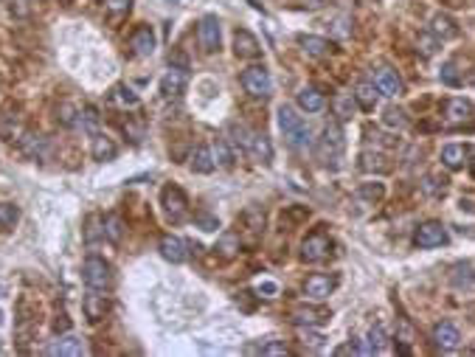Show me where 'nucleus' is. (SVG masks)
I'll list each match as a JSON object with an SVG mask.
<instances>
[{
	"label": "nucleus",
	"mask_w": 475,
	"mask_h": 357,
	"mask_svg": "<svg viewBox=\"0 0 475 357\" xmlns=\"http://www.w3.org/2000/svg\"><path fill=\"white\" fill-rule=\"evenodd\" d=\"M340 155H343V130H340V124H326L318 138V158L324 163H329V160L335 163Z\"/></svg>",
	"instance_id": "obj_3"
},
{
	"label": "nucleus",
	"mask_w": 475,
	"mask_h": 357,
	"mask_svg": "<svg viewBox=\"0 0 475 357\" xmlns=\"http://www.w3.org/2000/svg\"><path fill=\"white\" fill-rule=\"evenodd\" d=\"M324 104H326V99H324V93L318 88H301L298 90V107L301 110L318 113V110H324Z\"/></svg>",
	"instance_id": "obj_25"
},
{
	"label": "nucleus",
	"mask_w": 475,
	"mask_h": 357,
	"mask_svg": "<svg viewBox=\"0 0 475 357\" xmlns=\"http://www.w3.org/2000/svg\"><path fill=\"white\" fill-rule=\"evenodd\" d=\"M433 343H436V349H441V351H453V349H458V343H461V332H458V326H455V323H450V321L436 323V329H433Z\"/></svg>",
	"instance_id": "obj_11"
},
{
	"label": "nucleus",
	"mask_w": 475,
	"mask_h": 357,
	"mask_svg": "<svg viewBox=\"0 0 475 357\" xmlns=\"http://www.w3.org/2000/svg\"><path fill=\"white\" fill-rule=\"evenodd\" d=\"M335 287H338V281H335L332 276H324V273H315V276H310V279L304 281V293H307L310 298H315V301L329 298Z\"/></svg>",
	"instance_id": "obj_13"
},
{
	"label": "nucleus",
	"mask_w": 475,
	"mask_h": 357,
	"mask_svg": "<svg viewBox=\"0 0 475 357\" xmlns=\"http://www.w3.org/2000/svg\"><path fill=\"white\" fill-rule=\"evenodd\" d=\"M329 248H332V242H329V237L326 234H310L304 242H301V259L304 262H321V259H326L329 256Z\"/></svg>",
	"instance_id": "obj_7"
},
{
	"label": "nucleus",
	"mask_w": 475,
	"mask_h": 357,
	"mask_svg": "<svg viewBox=\"0 0 475 357\" xmlns=\"http://www.w3.org/2000/svg\"><path fill=\"white\" fill-rule=\"evenodd\" d=\"M444 118L450 124H464L472 118V104L467 99H447L444 102Z\"/></svg>",
	"instance_id": "obj_17"
},
{
	"label": "nucleus",
	"mask_w": 475,
	"mask_h": 357,
	"mask_svg": "<svg viewBox=\"0 0 475 357\" xmlns=\"http://www.w3.org/2000/svg\"><path fill=\"white\" fill-rule=\"evenodd\" d=\"M458 209L467 211V214H475V197H461V200H458Z\"/></svg>",
	"instance_id": "obj_55"
},
{
	"label": "nucleus",
	"mask_w": 475,
	"mask_h": 357,
	"mask_svg": "<svg viewBox=\"0 0 475 357\" xmlns=\"http://www.w3.org/2000/svg\"><path fill=\"white\" fill-rule=\"evenodd\" d=\"M332 110H335V115H338L340 121H346V118H352V115H354V110H357V102H354V96L338 93V96L332 99Z\"/></svg>",
	"instance_id": "obj_33"
},
{
	"label": "nucleus",
	"mask_w": 475,
	"mask_h": 357,
	"mask_svg": "<svg viewBox=\"0 0 475 357\" xmlns=\"http://www.w3.org/2000/svg\"><path fill=\"white\" fill-rule=\"evenodd\" d=\"M279 127H282V135L287 138V144L293 149H310V144H312L310 127L293 107H287V104L279 107Z\"/></svg>",
	"instance_id": "obj_1"
},
{
	"label": "nucleus",
	"mask_w": 475,
	"mask_h": 357,
	"mask_svg": "<svg viewBox=\"0 0 475 357\" xmlns=\"http://www.w3.org/2000/svg\"><path fill=\"white\" fill-rule=\"evenodd\" d=\"M248 152H254V158H259L262 163H270L273 160V146H270V138L265 135V132H256L254 138H251V149Z\"/></svg>",
	"instance_id": "obj_30"
},
{
	"label": "nucleus",
	"mask_w": 475,
	"mask_h": 357,
	"mask_svg": "<svg viewBox=\"0 0 475 357\" xmlns=\"http://www.w3.org/2000/svg\"><path fill=\"white\" fill-rule=\"evenodd\" d=\"M18 144H20V152H23L26 158H32V160H43L46 152H48V141H46V135H40V132H23Z\"/></svg>",
	"instance_id": "obj_14"
},
{
	"label": "nucleus",
	"mask_w": 475,
	"mask_h": 357,
	"mask_svg": "<svg viewBox=\"0 0 475 357\" xmlns=\"http://www.w3.org/2000/svg\"><path fill=\"white\" fill-rule=\"evenodd\" d=\"M363 200H371V203H377V200H383V195H385V189H383V183H366V186H360V192H357Z\"/></svg>",
	"instance_id": "obj_46"
},
{
	"label": "nucleus",
	"mask_w": 475,
	"mask_h": 357,
	"mask_svg": "<svg viewBox=\"0 0 475 357\" xmlns=\"http://www.w3.org/2000/svg\"><path fill=\"white\" fill-rule=\"evenodd\" d=\"M413 242H416L419 248H441V245L447 242V231H444L441 223L430 220V223H422V225L416 228Z\"/></svg>",
	"instance_id": "obj_6"
},
{
	"label": "nucleus",
	"mask_w": 475,
	"mask_h": 357,
	"mask_svg": "<svg viewBox=\"0 0 475 357\" xmlns=\"http://www.w3.org/2000/svg\"><path fill=\"white\" fill-rule=\"evenodd\" d=\"M228 132H230V141L233 146H240V149H251V132L242 127V124H228Z\"/></svg>",
	"instance_id": "obj_38"
},
{
	"label": "nucleus",
	"mask_w": 475,
	"mask_h": 357,
	"mask_svg": "<svg viewBox=\"0 0 475 357\" xmlns=\"http://www.w3.org/2000/svg\"><path fill=\"white\" fill-rule=\"evenodd\" d=\"M160 256H163L166 262H172V265H180V262L186 259V242L166 234V237L160 239Z\"/></svg>",
	"instance_id": "obj_22"
},
{
	"label": "nucleus",
	"mask_w": 475,
	"mask_h": 357,
	"mask_svg": "<svg viewBox=\"0 0 475 357\" xmlns=\"http://www.w3.org/2000/svg\"><path fill=\"white\" fill-rule=\"evenodd\" d=\"M57 121H60L62 127H76V124H79V110L65 102V104L57 110Z\"/></svg>",
	"instance_id": "obj_40"
},
{
	"label": "nucleus",
	"mask_w": 475,
	"mask_h": 357,
	"mask_svg": "<svg viewBox=\"0 0 475 357\" xmlns=\"http://www.w3.org/2000/svg\"><path fill=\"white\" fill-rule=\"evenodd\" d=\"M166 4H177V0H166Z\"/></svg>",
	"instance_id": "obj_58"
},
{
	"label": "nucleus",
	"mask_w": 475,
	"mask_h": 357,
	"mask_svg": "<svg viewBox=\"0 0 475 357\" xmlns=\"http://www.w3.org/2000/svg\"><path fill=\"white\" fill-rule=\"evenodd\" d=\"M54 329H57V332H68V329H71V321H68V315H57V321H54Z\"/></svg>",
	"instance_id": "obj_56"
},
{
	"label": "nucleus",
	"mask_w": 475,
	"mask_h": 357,
	"mask_svg": "<svg viewBox=\"0 0 475 357\" xmlns=\"http://www.w3.org/2000/svg\"><path fill=\"white\" fill-rule=\"evenodd\" d=\"M469 169H472V177H475V160H472V166H469Z\"/></svg>",
	"instance_id": "obj_57"
},
{
	"label": "nucleus",
	"mask_w": 475,
	"mask_h": 357,
	"mask_svg": "<svg viewBox=\"0 0 475 357\" xmlns=\"http://www.w3.org/2000/svg\"><path fill=\"white\" fill-rule=\"evenodd\" d=\"M233 54L242 59H256L262 54V46L248 29H236L233 31Z\"/></svg>",
	"instance_id": "obj_9"
},
{
	"label": "nucleus",
	"mask_w": 475,
	"mask_h": 357,
	"mask_svg": "<svg viewBox=\"0 0 475 357\" xmlns=\"http://www.w3.org/2000/svg\"><path fill=\"white\" fill-rule=\"evenodd\" d=\"M102 234H104V239H107V242L118 245V242H121V237H124V220H121L118 214H107V217L102 220Z\"/></svg>",
	"instance_id": "obj_28"
},
{
	"label": "nucleus",
	"mask_w": 475,
	"mask_h": 357,
	"mask_svg": "<svg viewBox=\"0 0 475 357\" xmlns=\"http://www.w3.org/2000/svg\"><path fill=\"white\" fill-rule=\"evenodd\" d=\"M211 152H214V160H216L219 166H225V169H230V166H233V155H230V149H228V141H222V138H219V141H216V146H214Z\"/></svg>",
	"instance_id": "obj_43"
},
{
	"label": "nucleus",
	"mask_w": 475,
	"mask_h": 357,
	"mask_svg": "<svg viewBox=\"0 0 475 357\" xmlns=\"http://www.w3.org/2000/svg\"><path fill=\"white\" fill-rule=\"evenodd\" d=\"M461 68H464V59H450V62H444V65H441V74H439L441 82H444L447 88H461V85L469 79Z\"/></svg>",
	"instance_id": "obj_21"
},
{
	"label": "nucleus",
	"mask_w": 475,
	"mask_h": 357,
	"mask_svg": "<svg viewBox=\"0 0 475 357\" xmlns=\"http://www.w3.org/2000/svg\"><path fill=\"white\" fill-rule=\"evenodd\" d=\"M48 354H68V357H79L85 351V343L76 337V335H60L48 349Z\"/></svg>",
	"instance_id": "obj_18"
},
{
	"label": "nucleus",
	"mask_w": 475,
	"mask_h": 357,
	"mask_svg": "<svg viewBox=\"0 0 475 357\" xmlns=\"http://www.w3.org/2000/svg\"><path fill=\"white\" fill-rule=\"evenodd\" d=\"M416 46H422V48H419V51H422V54H425V57H430V54H433V51H436V43H433V40H430V37H427V34H419V40H416Z\"/></svg>",
	"instance_id": "obj_49"
},
{
	"label": "nucleus",
	"mask_w": 475,
	"mask_h": 357,
	"mask_svg": "<svg viewBox=\"0 0 475 357\" xmlns=\"http://www.w3.org/2000/svg\"><path fill=\"white\" fill-rule=\"evenodd\" d=\"M160 206H163V211L172 223H183L186 214H188V200H186L180 186H166L160 192Z\"/></svg>",
	"instance_id": "obj_5"
},
{
	"label": "nucleus",
	"mask_w": 475,
	"mask_h": 357,
	"mask_svg": "<svg viewBox=\"0 0 475 357\" xmlns=\"http://www.w3.org/2000/svg\"><path fill=\"white\" fill-rule=\"evenodd\" d=\"M186 85H188V74H186V68L172 65V68L163 74V79H160V93H163L166 99H177V96L186 90Z\"/></svg>",
	"instance_id": "obj_8"
},
{
	"label": "nucleus",
	"mask_w": 475,
	"mask_h": 357,
	"mask_svg": "<svg viewBox=\"0 0 475 357\" xmlns=\"http://www.w3.org/2000/svg\"><path fill=\"white\" fill-rule=\"evenodd\" d=\"M444 189H447V181H444V177H439V174H427L425 181H422V192L427 197H441Z\"/></svg>",
	"instance_id": "obj_36"
},
{
	"label": "nucleus",
	"mask_w": 475,
	"mask_h": 357,
	"mask_svg": "<svg viewBox=\"0 0 475 357\" xmlns=\"http://www.w3.org/2000/svg\"><path fill=\"white\" fill-rule=\"evenodd\" d=\"M256 293H259V295H268V298H270V295H276V293H279V284H276V281H259Z\"/></svg>",
	"instance_id": "obj_53"
},
{
	"label": "nucleus",
	"mask_w": 475,
	"mask_h": 357,
	"mask_svg": "<svg viewBox=\"0 0 475 357\" xmlns=\"http://www.w3.org/2000/svg\"><path fill=\"white\" fill-rule=\"evenodd\" d=\"M188 166H191V172H197V174H211L214 166H216L214 152H211L208 146H197V149L188 155Z\"/></svg>",
	"instance_id": "obj_20"
},
{
	"label": "nucleus",
	"mask_w": 475,
	"mask_h": 357,
	"mask_svg": "<svg viewBox=\"0 0 475 357\" xmlns=\"http://www.w3.org/2000/svg\"><path fill=\"white\" fill-rule=\"evenodd\" d=\"M107 9H110V15H130V9H132V0H107Z\"/></svg>",
	"instance_id": "obj_47"
},
{
	"label": "nucleus",
	"mask_w": 475,
	"mask_h": 357,
	"mask_svg": "<svg viewBox=\"0 0 475 357\" xmlns=\"http://www.w3.org/2000/svg\"><path fill=\"white\" fill-rule=\"evenodd\" d=\"M121 130H124V135L130 138V144H141V141H144V124H141V121L127 118V121H121Z\"/></svg>",
	"instance_id": "obj_42"
},
{
	"label": "nucleus",
	"mask_w": 475,
	"mask_h": 357,
	"mask_svg": "<svg viewBox=\"0 0 475 357\" xmlns=\"http://www.w3.org/2000/svg\"><path fill=\"white\" fill-rule=\"evenodd\" d=\"M259 351H262V354H290V349H287L284 343H265Z\"/></svg>",
	"instance_id": "obj_50"
},
{
	"label": "nucleus",
	"mask_w": 475,
	"mask_h": 357,
	"mask_svg": "<svg viewBox=\"0 0 475 357\" xmlns=\"http://www.w3.org/2000/svg\"><path fill=\"white\" fill-rule=\"evenodd\" d=\"M332 31H335V37H349V34H352V18H346V15H340V18L335 20V26H332Z\"/></svg>",
	"instance_id": "obj_48"
},
{
	"label": "nucleus",
	"mask_w": 475,
	"mask_h": 357,
	"mask_svg": "<svg viewBox=\"0 0 475 357\" xmlns=\"http://www.w3.org/2000/svg\"><path fill=\"white\" fill-rule=\"evenodd\" d=\"M242 220H245V223H248V228H251V231H256V234L265 228V211H262V209H254V206H251V209H245Z\"/></svg>",
	"instance_id": "obj_44"
},
{
	"label": "nucleus",
	"mask_w": 475,
	"mask_h": 357,
	"mask_svg": "<svg viewBox=\"0 0 475 357\" xmlns=\"http://www.w3.org/2000/svg\"><path fill=\"white\" fill-rule=\"evenodd\" d=\"M301 337H304V346H310V349H321V346H324V337H321V335L301 332Z\"/></svg>",
	"instance_id": "obj_54"
},
{
	"label": "nucleus",
	"mask_w": 475,
	"mask_h": 357,
	"mask_svg": "<svg viewBox=\"0 0 475 357\" xmlns=\"http://www.w3.org/2000/svg\"><path fill=\"white\" fill-rule=\"evenodd\" d=\"M450 281L455 284V287H472L475 284V270H472V265H455L453 270H450Z\"/></svg>",
	"instance_id": "obj_35"
},
{
	"label": "nucleus",
	"mask_w": 475,
	"mask_h": 357,
	"mask_svg": "<svg viewBox=\"0 0 475 357\" xmlns=\"http://www.w3.org/2000/svg\"><path fill=\"white\" fill-rule=\"evenodd\" d=\"M130 48H132L135 57H152V51H155V31L149 26H138L132 31V37H130Z\"/></svg>",
	"instance_id": "obj_15"
},
{
	"label": "nucleus",
	"mask_w": 475,
	"mask_h": 357,
	"mask_svg": "<svg viewBox=\"0 0 475 357\" xmlns=\"http://www.w3.org/2000/svg\"><path fill=\"white\" fill-rule=\"evenodd\" d=\"M82 312H85V318H88L90 323L104 321V315L110 312V301H107V295H99V293L85 295V301H82Z\"/></svg>",
	"instance_id": "obj_16"
},
{
	"label": "nucleus",
	"mask_w": 475,
	"mask_h": 357,
	"mask_svg": "<svg viewBox=\"0 0 475 357\" xmlns=\"http://www.w3.org/2000/svg\"><path fill=\"white\" fill-rule=\"evenodd\" d=\"M82 279L90 290H107L113 281V270L102 256H88L82 265Z\"/></svg>",
	"instance_id": "obj_2"
},
{
	"label": "nucleus",
	"mask_w": 475,
	"mask_h": 357,
	"mask_svg": "<svg viewBox=\"0 0 475 357\" xmlns=\"http://www.w3.org/2000/svg\"><path fill=\"white\" fill-rule=\"evenodd\" d=\"M383 121H385L388 127H397V130L408 127V115H405V110H402V107H388V110L383 113Z\"/></svg>",
	"instance_id": "obj_41"
},
{
	"label": "nucleus",
	"mask_w": 475,
	"mask_h": 357,
	"mask_svg": "<svg viewBox=\"0 0 475 357\" xmlns=\"http://www.w3.org/2000/svg\"><path fill=\"white\" fill-rule=\"evenodd\" d=\"M225 259H230L236 251H240V237H236V234H225L222 239H219V248H216Z\"/></svg>",
	"instance_id": "obj_45"
},
{
	"label": "nucleus",
	"mask_w": 475,
	"mask_h": 357,
	"mask_svg": "<svg viewBox=\"0 0 475 357\" xmlns=\"http://www.w3.org/2000/svg\"><path fill=\"white\" fill-rule=\"evenodd\" d=\"M99 124H102V115H99V110H96L93 104H88V107L79 110V127H82L88 135H96V132H99Z\"/></svg>",
	"instance_id": "obj_34"
},
{
	"label": "nucleus",
	"mask_w": 475,
	"mask_h": 357,
	"mask_svg": "<svg viewBox=\"0 0 475 357\" xmlns=\"http://www.w3.org/2000/svg\"><path fill=\"white\" fill-rule=\"evenodd\" d=\"M242 88H245L254 99H268V96L273 93V79H270V74H268L265 65H254V68H248V71L242 74Z\"/></svg>",
	"instance_id": "obj_4"
},
{
	"label": "nucleus",
	"mask_w": 475,
	"mask_h": 357,
	"mask_svg": "<svg viewBox=\"0 0 475 357\" xmlns=\"http://www.w3.org/2000/svg\"><path fill=\"white\" fill-rule=\"evenodd\" d=\"M360 169H363L366 174H374V172H377V174H385L391 166L385 163V158H383L380 152H363V155H360Z\"/></svg>",
	"instance_id": "obj_31"
},
{
	"label": "nucleus",
	"mask_w": 475,
	"mask_h": 357,
	"mask_svg": "<svg viewBox=\"0 0 475 357\" xmlns=\"http://www.w3.org/2000/svg\"><path fill=\"white\" fill-rule=\"evenodd\" d=\"M90 152H93V158L99 160V163H104V160H113L116 155H118V146L107 138V135H93V146H90Z\"/></svg>",
	"instance_id": "obj_26"
},
{
	"label": "nucleus",
	"mask_w": 475,
	"mask_h": 357,
	"mask_svg": "<svg viewBox=\"0 0 475 357\" xmlns=\"http://www.w3.org/2000/svg\"><path fill=\"white\" fill-rule=\"evenodd\" d=\"M430 31H433V37H439V40H455V37H458V26H455V20H453L450 15H436V18L430 20Z\"/></svg>",
	"instance_id": "obj_23"
},
{
	"label": "nucleus",
	"mask_w": 475,
	"mask_h": 357,
	"mask_svg": "<svg viewBox=\"0 0 475 357\" xmlns=\"http://www.w3.org/2000/svg\"><path fill=\"white\" fill-rule=\"evenodd\" d=\"M293 321L298 323V326H318V323H326L329 321V312L326 309H296L293 312Z\"/></svg>",
	"instance_id": "obj_29"
},
{
	"label": "nucleus",
	"mask_w": 475,
	"mask_h": 357,
	"mask_svg": "<svg viewBox=\"0 0 475 357\" xmlns=\"http://www.w3.org/2000/svg\"><path fill=\"white\" fill-rule=\"evenodd\" d=\"M197 223H200L202 231H216V228H219V220H214V217H208V214H200Z\"/></svg>",
	"instance_id": "obj_51"
},
{
	"label": "nucleus",
	"mask_w": 475,
	"mask_h": 357,
	"mask_svg": "<svg viewBox=\"0 0 475 357\" xmlns=\"http://www.w3.org/2000/svg\"><path fill=\"white\" fill-rule=\"evenodd\" d=\"M20 220V209L15 203H0V228H15V223Z\"/></svg>",
	"instance_id": "obj_37"
},
{
	"label": "nucleus",
	"mask_w": 475,
	"mask_h": 357,
	"mask_svg": "<svg viewBox=\"0 0 475 357\" xmlns=\"http://www.w3.org/2000/svg\"><path fill=\"white\" fill-rule=\"evenodd\" d=\"M388 346V335H385V329L377 323V326H371L369 329V349H371V354H377V351H383Z\"/></svg>",
	"instance_id": "obj_39"
},
{
	"label": "nucleus",
	"mask_w": 475,
	"mask_h": 357,
	"mask_svg": "<svg viewBox=\"0 0 475 357\" xmlns=\"http://www.w3.org/2000/svg\"><path fill=\"white\" fill-rule=\"evenodd\" d=\"M298 46H301L310 57H318V59H321V57H329V54H332V48H335L329 40L315 37V34H298Z\"/></svg>",
	"instance_id": "obj_19"
},
{
	"label": "nucleus",
	"mask_w": 475,
	"mask_h": 357,
	"mask_svg": "<svg viewBox=\"0 0 475 357\" xmlns=\"http://www.w3.org/2000/svg\"><path fill=\"white\" fill-rule=\"evenodd\" d=\"M197 37H200L202 51L214 54V51L219 48V20H216L214 15H205V18L200 20V26H197Z\"/></svg>",
	"instance_id": "obj_10"
},
{
	"label": "nucleus",
	"mask_w": 475,
	"mask_h": 357,
	"mask_svg": "<svg viewBox=\"0 0 475 357\" xmlns=\"http://www.w3.org/2000/svg\"><path fill=\"white\" fill-rule=\"evenodd\" d=\"M96 225H99V220H96V217H90V220H88V231H85V239H90V242H93L96 237H104V234H102V228H96Z\"/></svg>",
	"instance_id": "obj_52"
},
{
	"label": "nucleus",
	"mask_w": 475,
	"mask_h": 357,
	"mask_svg": "<svg viewBox=\"0 0 475 357\" xmlns=\"http://www.w3.org/2000/svg\"><path fill=\"white\" fill-rule=\"evenodd\" d=\"M374 85H377V90H380L383 96H391V99L399 96V93L405 90L399 74L391 71V68H377V71H374Z\"/></svg>",
	"instance_id": "obj_12"
},
{
	"label": "nucleus",
	"mask_w": 475,
	"mask_h": 357,
	"mask_svg": "<svg viewBox=\"0 0 475 357\" xmlns=\"http://www.w3.org/2000/svg\"><path fill=\"white\" fill-rule=\"evenodd\" d=\"M110 102L113 104H118V107H138V93L132 90V88H127V85H116L113 90H110Z\"/></svg>",
	"instance_id": "obj_32"
},
{
	"label": "nucleus",
	"mask_w": 475,
	"mask_h": 357,
	"mask_svg": "<svg viewBox=\"0 0 475 357\" xmlns=\"http://www.w3.org/2000/svg\"><path fill=\"white\" fill-rule=\"evenodd\" d=\"M354 102H357V107H363V110H374L377 107V99H380V90H377V85L374 82H360L357 88H354Z\"/></svg>",
	"instance_id": "obj_24"
},
{
	"label": "nucleus",
	"mask_w": 475,
	"mask_h": 357,
	"mask_svg": "<svg viewBox=\"0 0 475 357\" xmlns=\"http://www.w3.org/2000/svg\"><path fill=\"white\" fill-rule=\"evenodd\" d=\"M441 163H444L447 169H461V166L467 163V146H461V144H447V146L441 149Z\"/></svg>",
	"instance_id": "obj_27"
}]
</instances>
